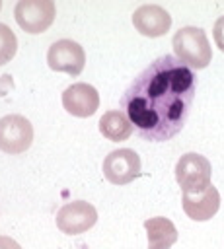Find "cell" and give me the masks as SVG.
<instances>
[{
    "instance_id": "obj_6",
    "label": "cell",
    "mask_w": 224,
    "mask_h": 249,
    "mask_svg": "<svg viewBox=\"0 0 224 249\" xmlns=\"http://www.w3.org/2000/svg\"><path fill=\"white\" fill-rule=\"evenodd\" d=\"M33 142V126L23 115H6L0 119V150L6 154H23Z\"/></svg>"
},
{
    "instance_id": "obj_12",
    "label": "cell",
    "mask_w": 224,
    "mask_h": 249,
    "mask_svg": "<svg viewBox=\"0 0 224 249\" xmlns=\"http://www.w3.org/2000/svg\"><path fill=\"white\" fill-rule=\"evenodd\" d=\"M144 230L148 233V249H171L177 241V228L164 216L144 220Z\"/></svg>"
},
{
    "instance_id": "obj_5",
    "label": "cell",
    "mask_w": 224,
    "mask_h": 249,
    "mask_svg": "<svg viewBox=\"0 0 224 249\" xmlns=\"http://www.w3.org/2000/svg\"><path fill=\"white\" fill-rule=\"evenodd\" d=\"M47 64L55 72L78 76L86 64V53L80 43L72 39H58L47 51Z\"/></svg>"
},
{
    "instance_id": "obj_4",
    "label": "cell",
    "mask_w": 224,
    "mask_h": 249,
    "mask_svg": "<svg viewBox=\"0 0 224 249\" xmlns=\"http://www.w3.org/2000/svg\"><path fill=\"white\" fill-rule=\"evenodd\" d=\"M18 25L27 33H43L51 27L56 16L53 0H19L14 8Z\"/></svg>"
},
{
    "instance_id": "obj_16",
    "label": "cell",
    "mask_w": 224,
    "mask_h": 249,
    "mask_svg": "<svg viewBox=\"0 0 224 249\" xmlns=\"http://www.w3.org/2000/svg\"><path fill=\"white\" fill-rule=\"evenodd\" d=\"M12 88H14V80H12V76H10V74H2V76H0V97L6 95Z\"/></svg>"
},
{
    "instance_id": "obj_17",
    "label": "cell",
    "mask_w": 224,
    "mask_h": 249,
    "mask_svg": "<svg viewBox=\"0 0 224 249\" xmlns=\"http://www.w3.org/2000/svg\"><path fill=\"white\" fill-rule=\"evenodd\" d=\"M0 249H21L19 243L8 235H0Z\"/></svg>"
},
{
    "instance_id": "obj_10",
    "label": "cell",
    "mask_w": 224,
    "mask_h": 249,
    "mask_svg": "<svg viewBox=\"0 0 224 249\" xmlns=\"http://www.w3.org/2000/svg\"><path fill=\"white\" fill-rule=\"evenodd\" d=\"M132 25L146 37H162L171 27V16L158 4H142L132 14Z\"/></svg>"
},
{
    "instance_id": "obj_14",
    "label": "cell",
    "mask_w": 224,
    "mask_h": 249,
    "mask_svg": "<svg viewBox=\"0 0 224 249\" xmlns=\"http://www.w3.org/2000/svg\"><path fill=\"white\" fill-rule=\"evenodd\" d=\"M16 51H18V39L14 31L6 23H0V66L10 62Z\"/></svg>"
},
{
    "instance_id": "obj_15",
    "label": "cell",
    "mask_w": 224,
    "mask_h": 249,
    "mask_svg": "<svg viewBox=\"0 0 224 249\" xmlns=\"http://www.w3.org/2000/svg\"><path fill=\"white\" fill-rule=\"evenodd\" d=\"M212 35H214V43H216V47L224 53V16H220V18L214 21Z\"/></svg>"
},
{
    "instance_id": "obj_11",
    "label": "cell",
    "mask_w": 224,
    "mask_h": 249,
    "mask_svg": "<svg viewBox=\"0 0 224 249\" xmlns=\"http://www.w3.org/2000/svg\"><path fill=\"white\" fill-rule=\"evenodd\" d=\"M183 210L185 214L195 220V222H205V220H210L218 208H220V193L216 191V187H208L205 189L203 193H197V195H187L183 193Z\"/></svg>"
},
{
    "instance_id": "obj_13",
    "label": "cell",
    "mask_w": 224,
    "mask_h": 249,
    "mask_svg": "<svg viewBox=\"0 0 224 249\" xmlns=\"http://www.w3.org/2000/svg\"><path fill=\"white\" fill-rule=\"evenodd\" d=\"M132 130H134V126L123 111H107L99 119V132L111 142L127 140L132 134Z\"/></svg>"
},
{
    "instance_id": "obj_3",
    "label": "cell",
    "mask_w": 224,
    "mask_h": 249,
    "mask_svg": "<svg viewBox=\"0 0 224 249\" xmlns=\"http://www.w3.org/2000/svg\"><path fill=\"white\" fill-rule=\"evenodd\" d=\"M210 173H212L210 161L197 152L183 154L175 163V181L181 187V191L187 195H197L208 189Z\"/></svg>"
},
{
    "instance_id": "obj_2",
    "label": "cell",
    "mask_w": 224,
    "mask_h": 249,
    "mask_svg": "<svg viewBox=\"0 0 224 249\" xmlns=\"http://www.w3.org/2000/svg\"><path fill=\"white\" fill-rule=\"evenodd\" d=\"M171 47H173L175 58H179L191 70L193 68L203 70L212 60V49H210L208 37L201 27H191V25L181 27L173 35Z\"/></svg>"
},
{
    "instance_id": "obj_8",
    "label": "cell",
    "mask_w": 224,
    "mask_h": 249,
    "mask_svg": "<svg viewBox=\"0 0 224 249\" xmlns=\"http://www.w3.org/2000/svg\"><path fill=\"white\" fill-rule=\"evenodd\" d=\"M103 175L113 185H127L140 175V158L131 148L113 150L103 160Z\"/></svg>"
},
{
    "instance_id": "obj_7",
    "label": "cell",
    "mask_w": 224,
    "mask_h": 249,
    "mask_svg": "<svg viewBox=\"0 0 224 249\" xmlns=\"http://www.w3.org/2000/svg\"><path fill=\"white\" fill-rule=\"evenodd\" d=\"M95 222H97V210L93 204H90L86 200L66 202L56 212V228L68 235L84 233Z\"/></svg>"
},
{
    "instance_id": "obj_9",
    "label": "cell",
    "mask_w": 224,
    "mask_h": 249,
    "mask_svg": "<svg viewBox=\"0 0 224 249\" xmlns=\"http://www.w3.org/2000/svg\"><path fill=\"white\" fill-rule=\"evenodd\" d=\"M62 107L74 117H92L99 107V93L93 86L76 82L62 91Z\"/></svg>"
},
{
    "instance_id": "obj_1",
    "label": "cell",
    "mask_w": 224,
    "mask_h": 249,
    "mask_svg": "<svg viewBox=\"0 0 224 249\" xmlns=\"http://www.w3.org/2000/svg\"><path fill=\"white\" fill-rule=\"evenodd\" d=\"M197 91L195 72L173 54L150 62L121 95V109L148 142H166L185 124Z\"/></svg>"
}]
</instances>
